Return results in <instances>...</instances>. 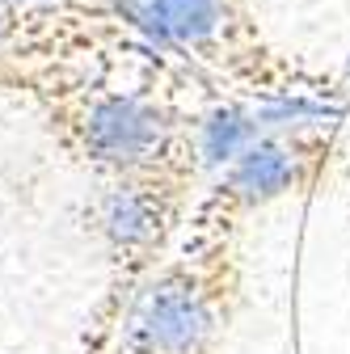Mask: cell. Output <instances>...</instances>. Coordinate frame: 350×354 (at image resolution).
<instances>
[{
    "label": "cell",
    "instance_id": "6da1fadb",
    "mask_svg": "<svg viewBox=\"0 0 350 354\" xmlns=\"http://www.w3.org/2000/svg\"><path fill=\"white\" fill-rule=\"evenodd\" d=\"M47 88H55L47 106L51 131L98 182L173 165H199V144H194L199 114L182 118L165 102L118 84H72V88L47 84Z\"/></svg>",
    "mask_w": 350,
    "mask_h": 354
},
{
    "label": "cell",
    "instance_id": "7a4b0ae2",
    "mask_svg": "<svg viewBox=\"0 0 350 354\" xmlns=\"http://www.w3.org/2000/svg\"><path fill=\"white\" fill-rule=\"evenodd\" d=\"M237 304L232 241L178 245L127 299L114 354H215Z\"/></svg>",
    "mask_w": 350,
    "mask_h": 354
},
{
    "label": "cell",
    "instance_id": "3957f363",
    "mask_svg": "<svg viewBox=\"0 0 350 354\" xmlns=\"http://www.w3.org/2000/svg\"><path fill=\"white\" fill-rule=\"evenodd\" d=\"M199 165H173L152 173L110 177L98 186L93 198V232L110 261V295L102 304V317L118 313V299L136 295V287L156 270V253L173 236V228L186 224V194L194 182Z\"/></svg>",
    "mask_w": 350,
    "mask_h": 354
},
{
    "label": "cell",
    "instance_id": "277c9868",
    "mask_svg": "<svg viewBox=\"0 0 350 354\" xmlns=\"http://www.w3.org/2000/svg\"><path fill=\"white\" fill-rule=\"evenodd\" d=\"M118 13L156 47L182 51L203 64L245 68L261 59L249 55L261 47V38L249 26L241 0H118Z\"/></svg>",
    "mask_w": 350,
    "mask_h": 354
},
{
    "label": "cell",
    "instance_id": "5b68a950",
    "mask_svg": "<svg viewBox=\"0 0 350 354\" xmlns=\"http://www.w3.org/2000/svg\"><path fill=\"white\" fill-rule=\"evenodd\" d=\"M0 5H13V9H26V5H34V0H0Z\"/></svg>",
    "mask_w": 350,
    "mask_h": 354
},
{
    "label": "cell",
    "instance_id": "8992f818",
    "mask_svg": "<svg viewBox=\"0 0 350 354\" xmlns=\"http://www.w3.org/2000/svg\"><path fill=\"white\" fill-rule=\"evenodd\" d=\"M346 84H350V64H346Z\"/></svg>",
    "mask_w": 350,
    "mask_h": 354
}]
</instances>
